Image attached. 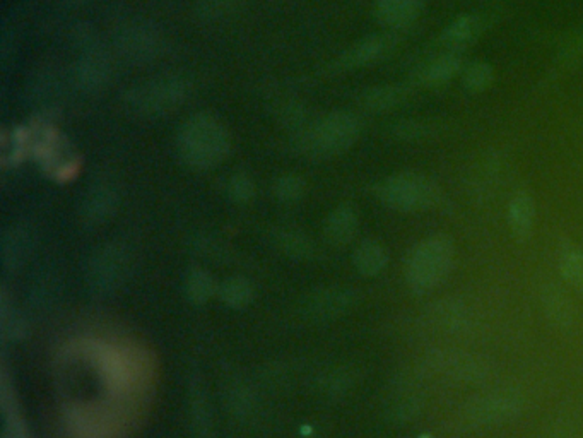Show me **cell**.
<instances>
[{"mask_svg": "<svg viewBox=\"0 0 583 438\" xmlns=\"http://www.w3.org/2000/svg\"><path fill=\"white\" fill-rule=\"evenodd\" d=\"M177 153L183 165L206 172L221 165L231 151V136L211 113H195L177 132Z\"/></svg>", "mask_w": 583, "mask_h": 438, "instance_id": "1", "label": "cell"}, {"mask_svg": "<svg viewBox=\"0 0 583 438\" xmlns=\"http://www.w3.org/2000/svg\"><path fill=\"white\" fill-rule=\"evenodd\" d=\"M455 261L454 242L445 235H433L414 245L404 262L406 283L414 293H430L448 278Z\"/></svg>", "mask_w": 583, "mask_h": 438, "instance_id": "2", "label": "cell"}, {"mask_svg": "<svg viewBox=\"0 0 583 438\" xmlns=\"http://www.w3.org/2000/svg\"><path fill=\"white\" fill-rule=\"evenodd\" d=\"M189 93V81L183 77H156L127 89L122 95V105L136 119H163L182 107Z\"/></svg>", "mask_w": 583, "mask_h": 438, "instance_id": "3", "label": "cell"}, {"mask_svg": "<svg viewBox=\"0 0 583 438\" xmlns=\"http://www.w3.org/2000/svg\"><path fill=\"white\" fill-rule=\"evenodd\" d=\"M360 136V117L348 110H337L301 131L298 143L301 151L312 158H332L353 148Z\"/></svg>", "mask_w": 583, "mask_h": 438, "instance_id": "4", "label": "cell"}, {"mask_svg": "<svg viewBox=\"0 0 583 438\" xmlns=\"http://www.w3.org/2000/svg\"><path fill=\"white\" fill-rule=\"evenodd\" d=\"M378 199L397 213L428 211L442 202V190L421 173L401 172L387 177L375 187Z\"/></svg>", "mask_w": 583, "mask_h": 438, "instance_id": "5", "label": "cell"}, {"mask_svg": "<svg viewBox=\"0 0 583 438\" xmlns=\"http://www.w3.org/2000/svg\"><path fill=\"white\" fill-rule=\"evenodd\" d=\"M416 373L454 384H483L491 377L493 367L481 355L440 348L428 351L421 358Z\"/></svg>", "mask_w": 583, "mask_h": 438, "instance_id": "6", "label": "cell"}, {"mask_svg": "<svg viewBox=\"0 0 583 438\" xmlns=\"http://www.w3.org/2000/svg\"><path fill=\"white\" fill-rule=\"evenodd\" d=\"M524 411V396L515 389H498L476 396L462 409V418L472 427H496L517 420Z\"/></svg>", "mask_w": 583, "mask_h": 438, "instance_id": "7", "label": "cell"}, {"mask_svg": "<svg viewBox=\"0 0 583 438\" xmlns=\"http://www.w3.org/2000/svg\"><path fill=\"white\" fill-rule=\"evenodd\" d=\"M115 52L129 66H148L163 52V38L146 21L125 23L115 35Z\"/></svg>", "mask_w": 583, "mask_h": 438, "instance_id": "8", "label": "cell"}, {"mask_svg": "<svg viewBox=\"0 0 583 438\" xmlns=\"http://www.w3.org/2000/svg\"><path fill=\"white\" fill-rule=\"evenodd\" d=\"M129 273V255L122 245L108 243L95 250L88 262L89 286L98 293H110L124 285Z\"/></svg>", "mask_w": 583, "mask_h": 438, "instance_id": "9", "label": "cell"}, {"mask_svg": "<svg viewBox=\"0 0 583 438\" xmlns=\"http://www.w3.org/2000/svg\"><path fill=\"white\" fill-rule=\"evenodd\" d=\"M426 320L435 331L450 336H467L477 327L474 308L460 298H442L431 303L426 310Z\"/></svg>", "mask_w": 583, "mask_h": 438, "instance_id": "10", "label": "cell"}, {"mask_svg": "<svg viewBox=\"0 0 583 438\" xmlns=\"http://www.w3.org/2000/svg\"><path fill=\"white\" fill-rule=\"evenodd\" d=\"M113 76L112 57L105 48L89 43L84 45V50L77 59L74 67V81L77 88L88 93L98 95L110 84Z\"/></svg>", "mask_w": 583, "mask_h": 438, "instance_id": "11", "label": "cell"}, {"mask_svg": "<svg viewBox=\"0 0 583 438\" xmlns=\"http://www.w3.org/2000/svg\"><path fill=\"white\" fill-rule=\"evenodd\" d=\"M118 208V192L112 184L100 182L91 185L79 206V218L86 226L105 225L115 216Z\"/></svg>", "mask_w": 583, "mask_h": 438, "instance_id": "12", "label": "cell"}, {"mask_svg": "<svg viewBox=\"0 0 583 438\" xmlns=\"http://www.w3.org/2000/svg\"><path fill=\"white\" fill-rule=\"evenodd\" d=\"M358 303V293L351 288H327L317 291L307 302V314L317 322L339 319Z\"/></svg>", "mask_w": 583, "mask_h": 438, "instance_id": "13", "label": "cell"}, {"mask_svg": "<svg viewBox=\"0 0 583 438\" xmlns=\"http://www.w3.org/2000/svg\"><path fill=\"white\" fill-rule=\"evenodd\" d=\"M414 382L409 379H401L395 382L385 403V415L387 420L395 425H406L414 418H418L423 411V396L414 387Z\"/></svg>", "mask_w": 583, "mask_h": 438, "instance_id": "14", "label": "cell"}, {"mask_svg": "<svg viewBox=\"0 0 583 438\" xmlns=\"http://www.w3.org/2000/svg\"><path fill=\"white\" fill-rule=\"evenodd\" d=\"M390 48H392V38L389 36H366L360 42L354 43L353 47L348 48L344 54H341V57L334 64V69L336 71H353V69H360V67L371 66L389 54Z\"/></svg>", "mask_w": 583, "mask_h": 438, "instance_id": "15", "label": "cell"}, {"mask_svg": "<svg viewBox=\"0 0 583 438\" xmlns=\"http://www.w3.org/2000/svg\"><path fill=\"white\" fill-rule=\"evenodd\" d=\"M413 95V89L407 84H382L366 89L360 96L361 107L370 113L394 112Z\"/></svg>", "mask_w": 583, "mask_h": 438, "instance_id": "16", "label": "cell"}, {"mask_svg": "<svg viewBox=\"0 0 583 438\" xmlns=\"http://www.w3.org/2000/svg\"><path fill=\"white\" fill-rule=\"evenodd\" d=\"M423 12V0H377L375 16L378 23L390 30H402L418 21Z\"/></svg>", "mask_w": 583, "mask_h": 438, "instance_id": "17", "label": "cell"}, {"mask_svg": "<svg viewBox=\"0 0 583 438\" xmlns=\"http://www.w3.org/2000/svg\"><path fill=\"white\" fill-rule=\"evenodd\" d=\"M541 305L551 326L558 327L560 331L572 329L577 310L573 307L570 296L566 295L560 286H544L541 291Z\"/></svg>", "mask_w": 583, "mask_h": 438, "instance_id": "18", "label": "cell"}, {"mask_svg": "<svg viewBox=\"0 0 583 438\" xmlns=\"http://www.w3.org/2000/svg\"><path fill=\"white\" fill-rule=\"evenodd\" d=\"M462 69H464V64H462V59H460L459 55H440V57L430 60L428 64H424L416 72L414 81L418 83V86H423V88H440V86H445L450 81H454L455 77L462 74Z\"/></svg>", "mask_w": 583, "mask_h": 438, "instance_id": "19", "label": "cell"}, {"mask_svg": "<svg viewBox=\"0 0 583 438\" xmlns=\"http://www.w3.org/2000/svg\"><path fill=\"white\" fill-rule=\"evenodd\" d=\"M536 223V202L529 192H517L508 204V226L513 237L525 242L529 240Z\"/></svg>", "mask_w": 583, "mask_h": 438, "instance_id": "20", "label": "cell"}, {"mask_svg": "<svg viewBox=\"0 0 583 438\" xmlns=\"http://www.w3.org/2000/svg\"><path fill=\"white\" fill-rule=\"evenodd\" d=\"M31 233L24 226H14L7 228L2 235L0 243V255H2V264L9 271H16L23 262L28 259L31 252Z\"/></svg>", "mask_w": 583, "mask_h": 438, "instance_id": "21", "label": "cell"}, {"mask_svg": "<svg viewBox=\"0 0 583 438\" xmlns=\"http://www.w3.org/2000/svg\"><path fill=\"white\" fill-rule=\"evenodd\" d=\"M358 228V213L349 204H342L325 219V237L334 245H348L356 237Z\"/></svg>", "mask_w": 583, "mask_h": 438, "instance_id": "22", "label": "cell"}, {"mask_svg": "<svg viewBox=\"0 0 583 438\" xmlns=\"http://www.w3.org/2000/svg\"><path fill=\"white\" fill-rule=\"evenodd\" d=\"M190 428L195 438H212L211 404L201 382L192 380L189 389Z\"/></svg>", "mask_w": 583, "mask_h": 438, "instance_id": "23", "label": "cell"}, {"mask_svg": "<svg viewBox=\"0 0 583 438\" xmlns=\"http://www.w3.org/2000/svg\"><path fill=\"white\" fill-rule=\"evenodd\" d=\"M483 31V19L476 14H462L445 26L440 42L448 48H464L471 45Z\"/></svg>", "mask_w": 583, "mask_h": 438, "instance_id": "24", "label": "cell"}, {"mask_svg": "<svg viewBox=\"0 0 583 438\" xmlns=\"http://www.w3.org/2000/svg\"><path fill=\"white\" fill-rule=\"evenodd\" d=\"M353 262L361 276L375 278L389 264V252L378 240H365L354 250Z\"/></svg>", "mask_w": 583, "mask_h": 438, "instance_id": "25", "label": "cell"}, {"mask_svg": "<svg viewBox=\"0 0 583 438\" xmlns=\"http://www.w3.org/2000/svg\"><path fill=\"white\" fill-rule=\"evenodd\" d=\"M558 266L566 283L583 296V249L572 240H563L558 250Z\"/></svg>", "mask_w": 583, "mask_h": 438, "instance_id": "26", "label": "cell"}, {"mask_svg": "<svg viewBox=\"0 0 583 438\" xmlns=\"http://www.w3.org/2000/svg\"><path fill=\"white\" fill-rule=\"evenodd\" d=\"M218 288L212 274L202 267H192L185 274L183 291H185L187 300L194 305H204V303L209 302Z\"/></svg>", "mask_w": 583, "mask_h": 438, "instance_id": "27", "label": "cell"}, {"mask_svg": "<svg viewBox=\"0 0 583 438\" xmlns=\"http://www.w3.org/2000/svg\"><path fill=\"white\" fill-rule=\"evenodd\" d=\"M0 153H2V163L6 166L19 165L28 154H31L28 127H12L4 131Z\"/></svg>", "mask_w": 583, "mask_h": 438, "instance_id": "28", "label": "cell"}, {"mask_svg": "<svg viewBox=\"0 0 583 438\" xmlns=\"http://www.w3.org/2000/svg\"><path fill=\"white\" fill-rule=\"evenodd\" d=\"M440 134V124L433 120L407 119L395 122L389 129V136L402 143H418Z\"/></svg>", "mask_w": 583, "mask_h": 438, "instance_id": "29", "label": "cell"}, {"mask_svg": "<svg viewBox=\"0 0 583 438\" xmlns=\"http://www.w3.org/2000/svg\"><path fill=\"white\" fill-rule=\"evenodd\" d=\"M218 295L226 307L245 308L254 300V286L248 279L235 276L224 279L219 285Z\"/></svg>", "mask_w": 583, "mask_h": 438, "instance_id": "30", "label": "cell"}, {"mask_svg": "<svg viewBox=\"0 0 583 438\" xmlns=\"http://www.w3.org/2000/svg\"><path fill=\"white\" fill-rule=\"evenodd\" d=\"M495 77V69L491 64L477 60V62H472V64L462 69L460 83H462L467 93L479 95V93L488 91L495 84Z\"/></svg>", "mask_w": 583, "mask_h": 438, "instance_id": "31", "label": "cell"}, {"mask_svg": "<svg viewBox=\"0 0 583 438\" xmlns=\"http://www.w3.org/2000/svg\"><path fill=\"white\" fill-rule=\"evenodd\" d=\"M226 194L236 204H248L255 197L254 178L243 172L233 173L226 184Z\"/></svg>", "mask_w": 583, "mask_h": 438, "instance_id": "32", "label": "cell"}, {"mask_svg": "<svg viewBox=\"0 0 583 438\" xmlns=\"http://www.w3.org/2000/svg\"><path fill=\"white\" fill-rule=\"evenodd\" d=\"M274 194L281 202H296L305 194V180L296 173H284L274 184Z\"/></svg>", "mask_w": 583, "mask_h": 438, "instance_id": "33", "label": "cell"}, {"mask_svg": "<svg viewBox=\"0 0 583 438\" xmlns=\"http://www.w3.org/2000/svg\"><path fill=\"white\" fill-rule=\"evenodd\" d=\"M235 0H195V14L204 23H214L224 18Z\"/></svg>", "mask_w": 583, "mask_h": 438, "instance_id": "34", "label": "cell"}, {"mask_svg": "<svg viewBox=\"0 0 583 438\" xmlns=\"http://www.w3.org/2000/svg\"><path fill=\"white\" fill-rule=\"evenodd\" d=\"M279 247L293 259H307L312 254V245L308 242V238L291 231H286L281 235Z\"/></svg>", "mask_w": 583, "mask_h": 438, "instance_id": "35", "label": "cell"}, {"mask_svg": "<svg viewBox=\"0 0 583 438\" xmlns=\"http://www.w3.org/2000/svg\"><path fill=\"white\" fill-rule=\"evenodd\" d=\"M353 373L348 370H337L329 375V379L324 382V389L329 396H344L353 387Z\"/></svg>", "mask_w": 583, "mask_h": 438, "instance_id": "36", "label": "cell"}, {"mask_svg": "<svg viewBox=\"0 0 583 438\" xmlns=\"http://www.w3.org/2000/svg\"><path fill=\"white\" fill-rule=\"evenodd\" d=\"M4 438H30L24 432V428L19 425L18 421L14 420L12 423L7 425L6 433H4Z\"/></svg>", "mask_w": 583, "mask_h": 438, "instance_id": "37", "label": "cell"}, {"mask_svg": "<svg viewBox=\"0 0 583 438\" xmlns=\"http://www.w3.org/2000/svg\"><path fill=\"white\" fill-rule=\"evenodd\" d=\"M573 57H577V59H583V40L575 43V47H573Z\"/></svg>", "mask_w": 583, "mask_h": 438, "instance_id": "38", "label": "cell"}, {"mask_svg": "<svg viewBox=\"0 0 583 438\" xmlns=\"http://www.w3.org/2000/svg\"><path fill=\"white\" fill-rule=\"evenodd\" d=\"M65 6L77 7V6H84V4H88L91 0H62Z\"/></svg>", "mask_w": 583, "mask_h": 438, "instance_id": "39", "label": "cell"}, {"mask_svg": "<svg viewBox=\"0 0 583 438\" xmlns=\"http://www.w3.org/2000/svg\"><path fill=\"white\" fill-rule=\"evenodd\" d=\"M551 438H570V433H566V432H554V435Z\"/></svg>", "mask_w": 583, "mask_h": 438, "instance_id": "40", "label": "cell"}, {"mask_svg": "<svg viewBox=\"0 0 583 438\" xmlns=\"http://www.w3.org/2000/svg\"><path fill=\"white\" fill-rule=\"evenodd\" d=\"M583 438V437H582Z\"/></svg>", "mask_w": 583, "mask_h": 438, "instance_id": "41", "label": "cell"}]
</instances>
